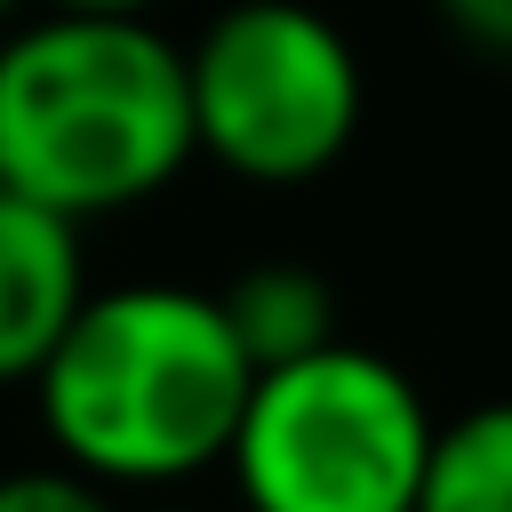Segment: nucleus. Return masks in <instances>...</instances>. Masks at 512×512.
Masks as SVG:
<instances>
[{"label": "nucleus", "mask_w": 512, "mask_h": 512, "mask_svg": "<svg viewBox=\"0 0 512 512\" xmlns=\"http://www.w3.org/2000/svg\"><path fill=\"white\" fill-rule=\"evenodd\" d=\"M248 384L256 368L216 288L120 280L88 288L32 376V408L72 472L104 488H176L224 464Z\"/></svg>", "instance_id": "1"}, {"label": "nucleus", "mask_w": 512, "mask_h": 512, "mask_svg": "<svg viewBox=\"0 0 512 512\" xmlns=\"http://www.w3.org/2000/svg\"><path fill=\"white\" fill-rule=\"evenodd\" d=\"M192 168L184 48L152 16H64L0 32V184L96 224Z\"/></svg>", "instance_id": "2"}, {"label": "nucleus", "mask_w": 512, "mask_h": 512, "mask_svg": "<svg viewBox=\"0 0 512 512\" xmlns=\"http://www.w3.org/2000/svg\"><path fill=\"white\" fill-rule=\"evenodd\" d=\"M432 424L440 416L400 360L336 336L256 368L224 472L240 512H416Z\"/></svg>", "instance_id": "3"}, {"label": "nucleus", "mask_w": 512, "mask_h": 512, "mask_svg": "<svg viewBox=\"0 0 512 512\" xmlns=\"http://www.w3.org/2000/svg\"><path fill=\"white\" fill-rule=\"evenodd\" d=\"M192 152L224 176L288 192L328 176L368 112V72L352 40L304 0H232L184 48Z\"/></svg>", "instance_id": "4"}, {"label": "nucleus", "mask_w": 512, "mask_h": 512, "mask_svg": "<svg viewBox=\"0 0 512 512\" xmlns=\"http://www.w3.org/2000/svg\"><path fill=\"white\" fill-rule=\"evenodd\" d=\"M80 304H88L80 224L0 184V392L40 376Z\"/></svg>", "instance_id": "5"}, {"label": "nucleus", "mask_w": 512, "mask_h": 512, "mask_svg": "<svg viewBox=\"0 0 512 512\" xmlns=\"http://www.w3.org/2000/svg\"><path fill=\"white\" fill-rule=\"evenodd\" d=\"M216 304H224L248 368H280V360H304V352L336 344V296L312 264H288V256L248 264L232 288H216Z\"/></svg>", "instance_id": "6"}, {"label": "nucleus", "mask_w": 512, "mask_h": 512, "mask_svg": "<svg viewBox=\"0 0 512 512\" xmlns=\"http://www.w3.org/2000/svg\"><path fill=\"white\" fill-rule=\"evenodd\" d=\"M416 512H512V400H480L432 424Z\"/></svg>", "instance_id": "7"}, {"label": "nucleus", "mask_w": 512, "mask_h": 512, "mask_svg": "<svg viewBox=\"0 0 512 512\" xmlns=\"http://www.w3.org/2000/svg\"><path fill=\"white\" fill-rule=\"evenodd\" d=\"M0 512H112V488L72 472L64 456L56 464H16V472H0Z\"/></svg>", "instance_id": "8"}, {"label": "nucleus", "mask_w": 512, "mask_h": 512, "mask_svg": "<svg viewBox=\"0 0 512 512\" xmlns=\"http://www.w3.org/2000/svg\"><path fill=\"white\" fill-rule=\"evenodd\" d=\"M440 16H448L456 40H472L488 56H512V0H440Z\"/></svg>", "instance_id": "9"}, {"label": "nucleus", "mask_w": 512, "mask_h": 512, "mask_svg": "<svg viewBox=\"0 0 512 512\" xmlns=\"http://www.w3.org/2000/svg\"><path fill=\"white\" fill-rule=\"evenodd\" d=\"M32 8H64V16H152L160 0H32Z\"/></svg>", "instance_id": "10"}, {"label": "nucleus", "mask_w": 512, "mask_h": 512, "mask_svg": "<svg viewBox=\"0 0 512 512\" xmlns=\"http://www.w3.org/2000/svg\"><path fill=\"white\" fill-rule=\"evenodd\" d=\"M24 8H32V0H0V32H16V24H24Z\"/></svg>", "instance_id": "11"}, {"label": "nucleus", "mask_w": 512, "mask_h": 512, "mask_svg": "<svg viewBox=\"0 0 512 512\" xmlns=\"http://www.w3.org/2000/svg\"><path fill=\"white\" fill-rule=\"evenodd\" d=\"M152 512H192V504H152Z\"/></svg>", "instance_id": "12"}]
</instances>
